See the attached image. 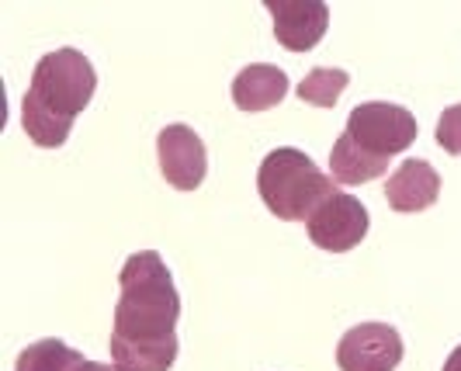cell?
Segmentation results:
<instances>
[{"label":"cell","instance_id":"1","mask_svg":"<svg viewBox=\"0 0 461 371\" xmlns=\"http://www.w3.org/2000/svg\"><path fill=\"white\" fill-rule=\"evenodd\" d=\"M122 295L112 326V365L118 371H170L177 361L181 295L157 250H139L122 264Z\"/></svg>","mask_w":461,"mask_h":371},{"label":"cell","instance_id":"2","mask_svg":"<svg viewBox=\"0 0 461 371\" xmlns=\"http://www.w3.org/2000/svg\"><path fill=\"white\" fill-rule=\"evenodd\" d=\"M97 73L77 49H56L35 63L32 87L22 101V125L28 140L42 149H59L69 140L77 115L91 104Z\"/></svg>","mask_w":461,"mask_h":371},{"label":"cell","instance_id":"3","mask_svg":"<svg viewBox=\"0 0 461 371\" xmlns=\"http://www.w3.org/2000/svg\"><path fill=\"white\" fill-rule=\"evenodd\" d=\"M257 191L277 219L302 222L316 212V205L326 195L337 191V185H333V177H326L323 170L312 163V157H305L295 146H281L275 153H267L260 163Z\"/></svg>","mask_w":461,"mask_h":371},{"label":"cell","instance_id":"4","mask_svg":"<svg viewBox=\"0 0 461 371\" xmlns=\"http://www.w3.org/2000/svg\"><path fill=\"white\" fill-rule=\"evenodd\" d=\"M350 140L361 149H368L371 157L393 160L395 153L410 149L416 140V118L406 112L402 104H389V101H365L347 115V129Z\"/></svg>","mask_w":461,"mask_h":371},{"label":"cell","instance_id":"5","mask_svg":"<svg viewBox=\"0 0 461 371\" xmlns=\"http://www.w3.org/2000/svg\"><path fill=\"white\" fill-rule=\"evenodd\" d=\"M305 230H309V240H312L320 250L344 254V250H354V247L368 236V209H365L354 195H344V191L337 187V191L326 195L323 202L316 205V212L305 219Z\"/></svg>","mask_w":461,"mask_h":371},{"label":"cell","instance_id":"6","mask_svg":"<svg viewBox=\"0 0 461 371\" xmlns=\"http://www.w3.org/2000/svg\"><path fill=\"white\" fill-rule=\"evenodd\" d=\"M402 361V337L389 323H361L337 344L340 371H395Z\"/></svg>","mask_w":461,"mask_h":371},{"label":"cell","instance_id":"7","mask_svg":"<svg viewBox=\"0 0 461 371\" xmlns=\"http://www.w3.org/2000/svg\"><path fill=\"white\" fill-rule=\"evenodd\" d=\"M157 157H160V174L167 177V185H174L177 191L202 187L208 174V153L194 129H187L181 122L167 125L157 136Z\"/></svg>","mask_w":461,"mask_h":371},{"label":"cell","instance_id":"8","mask_svg":"<svg viewBox=\"0 0 461 371\" xmlns=\"http://www.w3.org/2000/svg\"><path fill=\"white\" fill-rule=\"evenodd\" d=\"M275 18V39L292 52L320 46L330 28V7L323 0H264Z\"/></svg>","mask_w":461,"mask_h":371},{"label":"cell","instance_id":"9","mask_svg":"<svg viewBox=\"0 0 461 371\" xmlns=\"http://www.w3.org/2000/svg\"><path fill=\"white\" fill-rule=\"evenodd\" d=\"M385 198L395 212H427L438 205L440 177L427 160H406L395 167V174L385 185Z\"/></svg>","mask_w":461,"mask_h":371},{"label":"cell","instance_id":"10","mask_svg":"<svg viewBox=\"0 0 461 371\" xmlns=\"http://www.w3.org/2000/svg\"><path fill=\"white\" fill-rule=\"evenodd\" d=\"M288 94V77L285 70H277L271 63H254L247 70L236 73L232 80V101L240 112H264V108H275L277 101Z\"/></svg>","mask_w":461,"mask_h":371},{"label":"cell","instance_id":"11","mask_svg":"<svg viewBox=\"0 0 461 371\" xmlns=\"http://www.w3.org/2000/svg\"><path fill=\"white\" fill-rule=\"evenodd\" d=\"M382 174H389V160L371 157L368 149H361L347 132L333 142V149H330V177L337 185H368Z\"/></svg>","mask_w":461,"mask_h":371},{"label":"cell","instance_id":"12","mask_svg":"<svg viewBox=\"0 0 461 371\" xmlns=\"http://www.w3.org/2000/svg\"><path fill=\"white\" fill-rule=\"evenodd\" d=\"M87 357L80 354V350H73L69 344L63 340H39V344H32V348H24L18 354V365L14 371H80Z\"/></svg>","mask_w":461,"mask_h":371},{"label":"cell","instance_id":"13","mask_svg":"<svg viewBox=\"0 0 461 371\" xmlns=\"http://www.w3.org/2000/svg\"><path fill=\"white\" fill-rule=\"evenodd\" d=\"M350 77L347 70H333V67H316L302 77L299 97L305 104H316V108H333L340 101V94L347 91Z\"/></svg>","mask_w":461,"mask_h":371},{"label":"cell","instance_id":"14","mask_svg":"<svg viewBox=\"0 0 461 371\" xmlns=\"http://www.w3.org/2000/svg\"><path fill=\"white\" fill-rule=\"evenodd\" d=\"M438 146L451 157H461V104L444 108L438 118Z\"/></svg>","mask_w":461,"mask_h":371},{"label":"cell","instance_id":"15","mask_svg":"<svg viewBox=\"0 0 461 371\" xmlns=\"http://www.w3.org/2000/svg\"><path fill=\"white\" fill-rule=\"evenodd\" d=\"M444 371H461V344L451 354H447V361H444Z\"/></svg>","mask_w":461,"mask_h":371},{"label":"cell","instance_id":"16","mask_svg":"<svg viewBox=\"0 0 461 371\" xmlns=\"http://www.w3.org/2000/svg\"><path fill=\"white\" fill-rule=\"evenodd\" d=\"M80 371H118L115 365H97V361H84Z\"/></svg>","mask_w":461,"mask_h":371}]
</instances>
